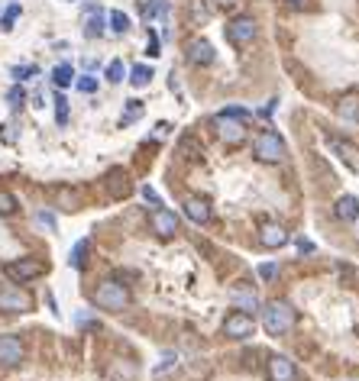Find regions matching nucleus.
I'll return each mask as SVG.
<instances>
[{"mask_svg": "<svg viewBox=\"0 0 359 381\" xmlns=\"http://www.w3.org/2000/svg\"><path fill=\"white\" fill-rule=\"evenodd\" d=\"M259 278H262V281H275V278H279V265H275V262L259 265Z\"/></svg>", "mask_w": 359, "mask_h": 381, "instance_id": "31", "label": "nucleus"}, {"mask_svg": "<svg viewBox=\"0 0 359 381\" xmlns=\"http://www.w3.org/2000/svg\"><path fill=\"white\" fill-rule=\"evenodd\" d=\"M214 129H217V139L227 142V146H243V139H246L243 120H236L230 113H217V117H214Z\"/></svg>", "mask_w": 359, "mask_h": 381, "instance_id": "5", "label": "nucleus"}, {"mask_svg": "<svg viewBox=\"0 0 359 381\" xmlns=\"http://www.w3.org/2000/svg\"><path fill=\"white\" fill-rule=\"evenodd\" d=\"M262 326L269 336H285L295 326V307L288 301H269L266 313H262Z\"/></svg>", "mask_w": 359, "mask_h": 381, "instance_id": "3", "label": "nucleus"}, {"mask_svg": "<svg viewBox=\"0 0 359 381\" xmlns=\"http://www.w3.org/2000/svg\"><path fill=\"white\" fill-rule=\"evenodd\" d=\"M16 198L10 194V190H0V217H10V213H16Z\"/></svg>", "mask_w": 359, "mask_h": 381, "instance_id": "25", "label": "nucleus"}, {"mask_svg": "<svg viewBox=\"0 0 359 381\" xmlns=\"http://www.w3.org/2000/svg\"><path fill=\"white\" fill-rule=\"evenodd\" d=\"M149 81H152V68H149V65H136V68L130 71V85L133 87H146Z\"/></svg>", "mask_w": 359, "mask_h": 381, "instance_id": "21", "label": "nucleus"}, {"mask_svg": "<svg viewBox=\"0 0 359 381\" xmlns=\"http://www.w3.org/2000/svg\"><path fill=\"white\" fill-rule=\"evenodd\" d=\"M298 378V368L288 355H272L266 365V381H295Z\"/></svg>", "mask_w": 359, "mask_h": 381, "instance_id": "12", "label": "nucleus"}, {"mask_svg": "<svg viewBox=\"0 0 359 381\" xmlns=\"http://www.w3.org/2000/svg\"><path fill=\"white\" fill-rule=\"evenodd\" d=\"M291 10H311V0H285Z\"/></svg>", "mask_w": 359, "mask_h": 381, "instance_id": "39", "label": "nucleus"}, {"mask_svg": "<svg viewBox=\"0 0 359 381\" xmlns=\"http://www.w3.org/2000/svg\"><path fill=\"white\" fill-rule=\"evenodd\" d=\"M7 100H10V107H23V100H26V94H23V87H20V85H16V87H10Z\"/></svg>", "mask_w": 359, "mask_h": 381, "instance_id": "33", "label": "nucleus"}, {"mask_svg": "<svg viewBox=\"0 0 359 381\" xmlns=\"http://www.w3.org/2000/svg\"><path fill=\"white\" fill-rule=\"evenodd\" d=\"M75 85H78V91H81V94H94V91H98V78H91V75H85V78H78Z\"/></svg>", "mask_w": 359, "mask_h": 381, "instance_id": "29", "label": "nucleus"}, {"mask_svg": "<svg viewBox=\"0 0 359 381\" xmlns=\"http://www.w3.org/2000/svg\"><path fill=\"white\" fill-rule=\"evenodd\" d=\"M214 58H217L214 43H207V39H191L188 43V62L191 65H214Z\"/></svg>", "mask_w": 359, "mask_h": 381, "instance_id": "14", "label": "nucleus"}, {"mask_svg": "<svg viewBox=\"0 0 359 381\" xmlns=\"http://www.w3.org/2000/svg\"><path fill=\"white\" fill-rule=\"evenodd\" d=\"M142 110H146V107H142V100H127V113L120 117V127H130L133 120H140Z\"/></svg>", "mask_w": 359, "mask_h": 381, "instance_id": "22", "label": "nucleus"}, {"mask_svg": "<svg viewBox=\"0 0 359 381\" xmlns=\"http://www.w3.org/2000/svg\"><path fill=\"white\" fill-rule=\"evenodd\" d=\"M36 75H39V68H36V65H16V68H14V78H16V81L36 78Z\"/></svg>", "mask_w": 359, "mask_h": 381, "instance_id": "28", "label": "nucleus"}, {"mask_svg": "<svg viewBox=\"0 0 359 381\" xmlns=\"http://www.w3.org/2000/svg\"><path fill=\"white\" fill-rule=\"evenodd\" d=\"M233 301H236V304H243V311H256V304H259V301H256V294H253V291H243V294H239V291H236V294H233Z\"/></svg>", "mask_w": 359, "mask_h": 381, "instance_id": "27", "label": "nucleus"}, {"mask_svg": "<svg viewBox=\"0 0 359 381\" xmlns=\"http://www.w3.org/2000/svg\"><path fill=\"white\" fill-rule=\"evenodd\" d=\"M327 142H331V149L346 162V168H353V171L359 168V152H356V146H353V142L340 139V136H327Z\"/></svg>", "mask_w": 359, "mask_h": 381, "instance_id": "15", "label": "nucleus"}, {"mask_svg": "<svg viewBox=\"0 0 359 381\" xmlns=\"http://www.w3.org/2000/svg\"><path fill=\"white\" fill-rule=\"evenodd\" d=\"M256 333V320H253V313H246V311H233L230 317L224 320V336H230V339H249Z\"/></svg>", "mask_w": 359, "mask_h": 381, "instance_id": "8", "label": "nucleus"}, {"mask_svg": "<svg viewBox=\"0 0 359 381\" xmlns=\"http://www.w3.org/2000/svg\"><path fill=\"white\" fill-rule=\"evenodd\" d=\"M337 113H340V120L359 123V91L343 94V97H340V104H337Z\"/></svg>", "mask_w": 359, "mask_h": 381, "instance_id": "16", "label": "nucleus"}, {"mask_svg": "<svg viewBox=\"0 0 359 381\" xmlns=\"http://www.w3.org/2000/svg\"><path fill=\"white\" fill-rule=\"evenodd\" d=\"M236 4L239 0H211V7H217V10H233Z\"/></svg>", "mask_w": 359, "mask_h": 381, "instance_id": "38", "label": "nucleus"}, {"mask_svg": "<svg viewBox=\"0 0 359 381\" xmlns=\"http://www.w3.org/2000/svg\"><path fill=\"white\" fill-rule=\"evenodd\" d=\"M123 75H127L123 62H120V58H113V62L107 65V81H110V85H120V81H123Z\"/></svg>", "mask_w": 359, "mask_h": 381, "instance_id": "26", "label": "nucleus"}, {"mask_svg": "<svg viewBox=\"0 0 359 381\" xmlns=\"http://www.w3.org/2000/svg\"><path fill=\"white\" fill-rule=\"evenodd\" d=\"M259 36V26H256L253 16H236V20L227 23V39L233 45H249Z\"/></svg>", "mask_w": 359, "mask_h": 381, "instance_id": "7", "label": "nucleus"}, {"mask_svg": "<svg viewBox=\"0 0 359 381\" xmlns=\"http://www.w3.org/2000/svg\"><path fill=\"white\" fill-rule=\"evenodd\" d=\"M36 223L46 226V230H56V217H52V213H46V210L36 213Z\"/></svg>", "mask_w": 359, "mask_h": 381, "instance_id": "35", "label": "nucleus"}, {"mask_svg": "<svg viewBox=\"0 0 359 381\" xmlns=\"http://www.w3.org/2000/svg\"><path fill=\"white\" fill-rule=\"evenodd\" d=\"M259 242L266 249H282L288 242V230L282 223H262L259 226Z\"/></svg>", "mask_w": 359, "mask_h": 381, "instance_id": "13", "label": "nucleus"}, {"mask_svg": "<svg viewBox=\"0 0 359 381\" xmlns=\"http://www.w3.org/2000/svg\"><path fill=\"white\" fill-rule=\"evenodd\" d=\"M88 249H91V242H88V240H78L75 242V249H71V255H68V265H71V269H85Z\"/></svg>", "mask_w": 359, "mask_h": 381, "instance_id": "19", "label": "nucleus"}, {"mask_svg": "<svg viewBox=\"0 0 359 381\" xmlns=\"http://www.w3.org/2000/svg\"><path fill=\"white\" fill-rule=\"evenodd\" d=\"M71 81H75V68H71L68 62H62V65H56V68H52V85H56V87H68Z\"/></svg>", "mask_w": 359, "mask_h": 381, "instance_id": "18", "label": "nucleus"}, {"mask_svg": "<svg viewBox=\"0 0 359 381\" xmlns=\"http://www.w3.org/2000/svg\"><path fill=\"white\" fill-rule=\"evenodd\" d=\"M56 120H58V127H65V123H68V100H65V97L56 100Z\"/></svg>", "mask_w": 359, "mask_h": 381, "instance_id": "30", "label": "nucleus"}, {"mask_svg": "<svg viewBox=\"0 0 359 381\" xmlns=\"http://www.w3.org/2000/svg\"><path fill=\"white\" fill-rule=\"evenodd\" d=\"M253 156L266 165H279L288 159V146H285V139L275 133V129H262L253 139Z\"/></svg>", "mask_w": 359, "mask_h": 381, "instance_id": "2", "label": "nucleus"}, {"mask_svg": "<svg viewBox=\"0 0 359 381\" xmlns=\"http://www.w3.org/2000/svg\"><path fill=\"white\" fill-rule=\"evenodd\" d=\"M175 359H178V355H175V353H165V355H162V362H159V365H155V375H162V372H169V368H172V365H175Z\"/></svg>", "mask_w": 359, "mask_h": 381, "instance_id": "34", "label": "nucleus"}, {"mask_svg": "<svg viewBox=\"0 0 359 381\" xmlns=\"http://www.w3.org/2000/svg\"><path fill=\"white\" fill-rule=\"evenodd\" d=\"M85 36H88V39H98V36H104V14H100V10H91V14H88Z\"/></svg>", "mask_w": 359, "mask_h": 381, "instance_id": "20", "label": "nucleus"}, {"mask_svg": "<svg viewBox=\"0 0 359 381\" xmlns=\"http://www.w3.org/2000/svg\"><path fill=\"white\" fill-rule=\"evenodd\" d=\"M107 20H110L113 33H127V29H130V16L123 14V10H110V14H107Z\"/></svg>", "mask_w": 359, "mask_h": 381, "instance_id": "23", "label": "nucleus"}, {"mask_svg": "<svg viewBox=\"0 0 359 381\" xmlns=\"http://www.w3.org/2000/svg\"><path fill=\"white\" fill-rule=\"evenodd\" d=\"M333 213H337L340 220H346V223H350V220L359 217V200L353 198V194H340L337 204H333Z\"/></svg>", "mask_w": 359, "mask_h": 381, "instance_id": "17", "label": "nucleus"}, {"mask_svg": "<svg viewBox=\"0 0 359 381\" xmlns=\"http://www.w3.org/2000/svg\"><path fill=\"white\" fill-rule=\"evenodd\" d=\"M16 16H20V4H14V7H7V14H4V29H14V23H16Z\"/></svg>", "mask_w": 359, "mask_h": 381, "instance_id": "32", "label": "nucleus"}, {"mask_svg": "<svg viewBox=\"0 0 359 381\" xmlns=\"http://www.w3.org/2000/svg\"><path fill=\"white\" fill-rule=\"evenodd\" d=\"M33 307V297L20 288H0V313H26Z\"/></svg>", "mask_w": 359, "mask_h": 381, "instance_id": "9", "label": "nucleus"}, {"mask_svg": "<svg viewBox=\"0 0 359 381\" xmlns=\"http://www.w3.org/2000/svg\"><path fill=\"white\" fill-rule=\"evenodd\" d=\"M224 113H230V117H236V120H249V110H243V107H227Z\"/></svg>", "mask_w": 359, "mask_h": 381, "instance_id": "37", "label": "nucleus"}, {"mask_svg": "<svg viewBox=\"0 0 359 381\" xmlns=\"http://www.w3.org/2000/svg\"><path fill=\"white\" fill-rule=\"evenodd\" d=\"M146 52H149V55H162V52H159V36H155V33H149V43H146Z\"/></svg>", "mask_w": 359, "mask_h": 381, "instance_id": "36", "label": "nucleus"}, {"mask_svg": "<svg viewBox=\"0 0 359 381\" xmlns=\"http://www.w3.org/2000/svg\"><path fill=\"white\" fill-rule=\"evenodd\" d=\"M23 359H26V349H23L20 336L4 333V336H0V365H4V368H16Z\"/></svg>", "mask_w": 359, "mask_h": 381, "instance_id": "10", "label": "nucleus"}, {"mask_svg": "<svg viewBox=\"0 0 359 381\" xmlns=\"http://www.w3.org/2000/svg\"><path fill=\"white\" fill-rule=\"evenodd\" d=\"M142 198H146V200H152L155 207H162V204H159V194H155L152 188H142Z\"/></svg>", "mask_w": 359, "mask_h": 381, "instance_id": "40", "label": "nucleus"}, {"mask_svg": "<svg viewBox=\"0 0 359 381\" xmlns=\"http://www.w3.org/2000/svg\"><path fill=\"white\" fill-rule=\"evenodd\" d=\"M4 275H7L14 284H29V281H36V278L46 275V265L39 259H14V262L4 265Z\"/></svg>", "mask_w": 359, "mask_h": 381, "instance_id": "4", "label": "nucleus"}, {"mask_svg": "<svg viewBox=\"0 0 359 381\" xmlns=\"http://www.w3.org/2000/svg\"><path fill=\"white\" fill-rule=\"evenodd\" d=\"M149 226H152V233L159 236V240H172V236L178 233V217L172 210H165V207H155V210L149 213Z\"/></svg>", "mask_w": 359, "mask_h": 381, "instance_id": "11", "label": "nucleus"}, {"mask_svg": "<svg viewBox=\"0 0 359 381\" xmlns=\"http://www.w3.org/2000/svg\"><path fill=\"white\" fill-rule=\"evenodd\" d=\"M91 301L98 304L100 311H110V313H120V311H127L130 307V288L123 281H117V278H107V281H100L98 288H94Z\"/></svg>", "mask_w": 359, "mask_h": 381, "instance_id": "1", "label": "nucleus"}, {"mask_svg": "<svg viewBox=\"0 0 359 381\" xmlns=\"http://www.w3.org/2000/svg\"><path fill=\"white\" fill-rule=\"evenodd\" d=\"M169 14V4H165V0H149L146 7H142V16H146V20H152V16H165Z\"/></svg>", "mask_w": 359, "mask_h": 381, "instance_id": "24", "label": "nucleus"}, {"mask_svg": "<svg viewBox=\"0 0 359 381\" xmlns=\"http://www.w3.org/2000/svg\"><path fill=\"white\" fill-rule=\"evenodd\" d=\"M182 210H184V217L191 220V223H211V217H214V200L211 198H204V194H188L184 198V204H182Z\"/></svg>", "mask_w": 359, "mask_h": 381, "instance_id": "6", "label": "nucleus"}]
</instances>
